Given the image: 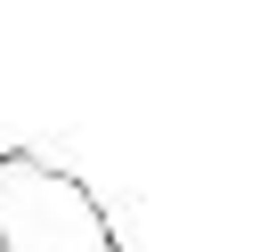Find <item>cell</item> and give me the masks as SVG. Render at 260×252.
<instances>
[{"instance_id":"6da1fadb","label":"cell","mask_w":260,"mask_h":252,"mask_svg":"<svg viewBox=\"0 0 260 252\" xmlns=\"http://www.w3.org/2000/svg\"><path fill=\"white\" fill-rule=\"evenodd\" d=\"M0 252H130V244L73 163L41 146H0Z\"/></svg>"}]
</instances>
